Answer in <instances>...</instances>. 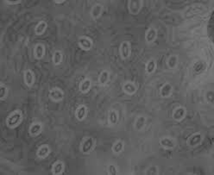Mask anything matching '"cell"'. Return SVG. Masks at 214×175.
I'll list each match as a JSON object with an SVG mask.
<instances>
[{
	"label": "cell",
	"instance_id": "obj_9",
	"mask_svg": "<svg viewBox=\"0 0 214 175\" xmlns=\"http://www.w3.org/2000/svg\"><path fill=\"white\" fill-rule=\"evenodd\" d=\"M173 87L172 85L170 84H165L162 85V87L161 88V91H160V94L162 96V98H167L169 97V95L171 94L172 92Z\"/></svg>",
	"mask_w": 214,
	"mask_h": 175
},
{
	"label": "cell",
	"instance_id": "obj_33",
	"mask_svg": "<svg viewBox=\"0 0 214 175\" xmlns=\"http://www.w3.org/2000/svg\"><path fill=\"white\" fill-rule=\"evenodd\" d=\"M7 4H18L20 3V1H16V2H10V1H7Z\"/></svg>",
	"mask_w": 214,
	"mask_h": 175
},
{
	"label": "cell",
	"instance_id": "obj_28",
	"mask_svg": "<svg viewBox=\"0 0 214 175\" xmlns=\"http://www.w3.org/2000/svg\"><path fill=\"white\" fill-rule=\"evenodd\" d=\"M177 63H178V59H177V57L175 55L171 56L169 59V60H168V66L170 68H174Z\"/></svg>",
	"mask_w": 214,
	"mask_h": 175
},
{
	"label": "cell",
	"instance_id": "obj_7",
	"mask_svg": "<svg viewBox=\"0 0 214 175\" xmlns=\"http://www.w3.org/2000/svg\"><path fill=\"white\" fill-rule=\"evenodd\" d=\"M201 141H202V136L200 134H195L188 139L187 143L191 147H194V146H197L198 144H200Z\"/></svg>",
	"mask_w": 214,
	"mask_h": 175
},
{
	"label": "cell",
	"instance_id": "obj_20",
	"mask_svg": "<svg viewBox=\"0 0 214 175\" xmlns=\"http://www.w3.org/2000/svg\"><path fill=\"white\" fill-rule=\"evenodd\" d=\"M124 91H125L127 94L132 95L136 92V86H135L134 85L131 84L130 82H128V83H125V84L124 85Z\"/></svg>",
	"mask_w": 214,
	"mask_h": 175
},
{
	"label": "cell",
	"instance_id": "obj_21",
	"mask_svg": "<svg viewBox=\"0 0 214 175\" xmlns=\"http://www.w3.org/2000/svg\"><path fill=\"white\" fill-rule=\"evenodd\" d=\"M44 52H45L44 47L42 45H41V44H39V45L36 46L35 49V57H36L37 59H41V58L43 57V55H44Z\"/></svg>",
	"mask_w": 214,
	"mask_h": 175
},
{
	"label": "cell",
	"instance_id": "obj_31",
	"mask_svg": "<svg viewBox=\"0 0 214 175\" xmlns=\"http://www.w3.org/2000/svg\"><path fill=\"white\" fill-rule=\"evenodd\" d=\"M7 95V88L4 87L3 85L0 86V98L3 99Z\"/></svg>",
	"mask_w": 214,
	"mask_h": 175
},
{
	"label": "cell",
	"instance_id": "obj_1",
	"mask_svg": "<svg viewBox=\"0 0 214 175\" xmlns=\"http://www.w3.org/2000/svg\"><path fill=\"white\" fill-rule=\"evenodd\" d=\"M21 121H22V114L19 111H16L10 115V116L7 118L6 123L7 125L10 128H14L18 125Z\"/></svg>",
	"mask_w": 214,
	"mask_h": 175
},
{
	"label": "cell",
	"instance_id": "obj_25",
	"mask_svg": "<svg viewBox=\"0 0 214 175\" xmlns=\"http://www.w3.org/2000/svg\"><path fill=\"white\" fill-rule=\"evenodd\" d=\"M62 60V54L60 51H55L53 55V61L55 65H59Z\"/></svg>",
	"mask_w": 214,
	"mask_h": 175
},
{
	"label": "cell",
	"instance_id": "obj_15",
	"mask_svg": "<svg viewBox=\"0 0 214 175\" xmlns=\"http://www.w3.org/2000/svg\"><path fill=\"white\" fill-rule=\"evenodd\" d=\"M156 38V30L154 28H150L146 33V41L148 43L154 42Z\"/></svg>",
	"mask_w": 214,
	"mask_h": 175
},
{
	"label": "cell",
	"instance_id": "obj_27",
	"mask_svg": "<svg viewBox=\"0 0 214 175\" xmlns=\"http://www.w3.org/2000/svg\"><path fill=\"white\" fill-rule=\"evenodd\" d=\"M108 79H109V73L107 71H104L102 74H100L99 76V84L100 85H104L108 81Z\"/></svg>",
	"mask_w": 214,
	"mask_h": 175
},
{
	"label": "cell",
	"instance_id": "obj_16",
	"mask_svg": "<svg viewBox=\"0 0 214 175\" xmlns=\"http://www.w3.org/2000/svg\"><path fill=\"white\" fill-rule=\"evenodd\" d=\"M46 28H47V23L41 21L36 25V27L35 28V33L37 35H40L44 33V31L46 30Z\"/></svg>",
	"mask_w": 214,
	"mask_h": 175
},
{
	"label": "cell",
	"instance_id": "obj_29",
	"mask_svg": "<svg viewBox=\"0 0 214 175\" xmlns=\"http://www.w3.org/2000/svg\"><path fill=\"white\" fill-rule=\"evenodd\" d=\"M200 72H202V71L205 70V68H206V65L203 63V62H198V63L196 64V66H195V67H194V72H196V73H200Z\"/></svg>",
	"mask_w": 214,
	"mask_h": 175
},
{
	"label": "cell",
	"instance_id": "obj_12",
	"mask_svg": "<svg viewBox=\"0 0 214 175\" xmlns=\"http://www.w3.org/2000/svg\"><path fill=\"white\" fill-rule=\"evenodd\" d=\"M103 11V7L101 4H97L93 8V10L91 11V15H92V18L93 19H97V18L99 17L101 15V12Z\"/></svg>",
	"mask_w": 214,
	"mask_h": 175
},
{
	"label": "cell",
	"instance_id": "obj_34",
	"mask_svg": "<svg viewBox=\"0 0 214 175\" xmlns=\"http://www.w3.org/2000/svg\"><path fill=\"white\" fill-rule=\"evenodd\" d=\"M55 3H57V4H62V3H65V1H55Z\"/></svg>",
	"mask_w": 214,
	"mask_h": 175
},
{
	"label": "cell",
	"instance_id": "obj_18",
	"mask_svg": "<svg viewBox=\"0 0 214 175\" xmlns=\"http://www.w3.org/2000/svg\"><path fill=\"white\" fill-rule=\"evenodd\" d=\"M41 130H42L41 124H40V123H34V124H32V126L29 129V133L32 136H37V135L41 133Z\"/></svg>",
	"mask_w": 214,
	"mask_h": 175
},
{
	"label": "cell",
	"instance_id": "obj_6",
	"mask_svg": "<svg viewBox=\"0 0 214 175\" xmlns=\"http://www.w3.org/2000/svg\"><path fill=\"white\" fill-rule=\"evenodd\" d=\"M186 115V111L185 109L182 107H179L174 110V111L173 113V117L174 119L176 121H180L184 118V116Z\"/></svg>",
	"mask_w": 214,
	"mask_h": 175
},
{
	"label": "cell",
	"instance_id": "obj_2",
	"mask_svg": "<svg viewBox=\"0 0 214 175\" xmlns=\"http://www.w3.org/2000/svg\"><path fill=\"white\" fill-rule=\"evenodd\" d=\"M94 147V140L92 137H87L83 141L82 145H81V150L83 153H89L93 150Z\"/></svg>",
	"mask_w": 214,
	"mask_h": 175
},
{
	"label": "cell",
	"instance_id": "obj_30",
	"mask_svg": "<svg viewBox=\"0 0 214 175\" xmlns=\"http://www.w3.org/2000/svg\"><path fill=\"white\" fill-rule=\"evenodd\" d=\"M108 173L110 175L117 174V168H116V167L113 166V165H110V166L108 167Z\"/></svg>",
	"mask_w": 214,
	"mask_h": 175
},
{
	"label": "cell",
	"instance_id": "obj_14",
	"mask_svg": "<svg viewBox=\"0 0 214 175\" xmlns=\"http://www.w3.org/2000/svg\"><path fill=\"white\" fill-rule=\"evenodd\" d=\"M63 169H64L63 163L61 162V161H57V162L55 163V165L53 166V168H52V172H53V174H55V175L61 174L62 172H63Z\"/></svg>",
	"mask_w": 214,
	"mask_h": 175
},
{
	"label": "cell",
	"instance_id": "obj_23",
	"mask_svg": "<svg viewBox=\"0 0 214 175\" xmlns=\"http://www.w3.org/2000/svg\"><path fill=\"white\" fill-rule=\"evenodd\" d=\"M145 122H146L145 117H143V116H139L137 119H136V121L135 128L137 130H141L145 125Z\"/></svg>",
	"mask_w": 214,
	"mask_h": 175
},
{
	"label": "cell",
	"instance_id": "obj_13",
	"mask_svg": "<svg viewBox=\"0 0 214 175\" xmlns=\"http://www.w3.org/2000/svg\"><path fill=\"white\" fill-rule=\"evenodd\" d=\"M160 144H161L162 147H163L164 148H167V149H170V148H173L174 147V142L169 138H162V139H161Z\"/></svg>",
	"mask_w": 214,
	"mask_h": 175
},
{
	"label": "cell",
	"instance_id": "obj_8",
	"mask_svg": "<svg viewBox=\"0 0 214 175\" xmlns=\"http://www.w3.org/2000/svg\"><path fill=\"white\" fill-rule=\"evenodd\" d=\"M79 46H80L83 49H85V50H89V49H92V47H93V42H92V41H91L90 39L86 38V37H81V38H79Z\"/></svg>",
	"mask_w": 214,
	"mask_h": 175
},
{
	"label": "cell",
	"instance_id": "obj_17",
	"mask_svg": "<svg viewBox=\"0 0 214 175\" xmlns=\"http://www.w3.org/2000/svg\"><path fill=\"white\" fill-rule=\"evenodd\" d=\"M90 88H91V80L86 79V80H84L81 82V84L79 85V90L83 93H86L87 91H89Z\"/></svg>",
	"mask_w": 214,
	"mask_h": 175
},
{
	"label": "cell",
	"instance_id": "obj_5",
	"mask_svg": "<svg viewBox=\"0 0 214 175\" xmlns=\"http://www.w3.org/2000/svg\"><path fill=\"white\" fill-rule=\"evenodd\" d=\"M49 96H50V98H51L54 101L58 102L61 101L62 98H64V93H63V91H62L59 90L57 88H55V89H53V90L50 91Z\"/></svg>",
	"mask_w": 214,
	"mask_h": 175
},
{
	"label": "cell",
	"instance_id": "obj_19",
	"mask_svg": "<svg viewBox=\"0 0 214 175\" xmlns=\"http://www.w3.org/2000/svg\"><path fill=\"white\" fill-rule=\"evenodd\" d=\"M50 153V148L48 146H42L37 151V156L40 158H45Z\"/></svg>",
	"mask_w": 214,
	"mask_h": 175
},
{
	"label": "cell",
	"instance_id": "obj_3",
	"mask_svg": "<svg viewBox=\"0 0 214 175\" xmlns=\"http://www.w3.org/2000/svg\"><path fill=\"white\" fill-rule=\"evenodd\" d=\"M142 7V1H130L129 10L131 14H137Z\"/></svg>",
	"mask_w": 214,
	"mask_h": 175
},
{
	"label": "cell",
	"instance_id": "obj_11",
	"mask_svg": "<svg viewBox=\"0 0 214 175\" xmlns=\"http://www.w3.org/2000/svg\"><path fill=\"white\" fill-rule=\"evenodd\" d=\"M86 115V107L84 105H80L78 107V109L76 110V117L78 118V120L81 121L85 117Z\"/></svg>",
	"mask_w": 214,
	"mask_h": 175
},
{
	"label": "cell",
	"instance_id": "obj_26",
	"mask_svg": "<svg viewBox=\"0 0 214 175\" xmlns=\"http://www.w3.org/2000/svg\"><path fill=\"white\" fill-rule=\"evenodd\" d=\"M155 61L154 60H149L148 62V64H147V66H146V71H147V73H148V74H152L154 71H155Z\"/></svg>",
	"mask_w": 214,
	"mask_h": 175
},
{
	"label": "cell",
	"instance_id": "obj_10",
	"mask_svg": "<svg viewBox=\"0 0 214 175\" xmlns=\"http://www.w3.org/2000/svg\"><path fill=\"white\" fill-rule=\"evenodd\" d=\"M34 74L30 70H27L24 74V80L28 86H31L34 83Z\"/></svg>",
	"mask_w": 214,
	"mask_h": 175
},
{
	"label": "cell",
	"instance_id": "obj_22",
	"mask_svg": "<svg viewBox=\"0 0 214 175\" xmlns=\"http://www.w3.org/2000/svg\"><path fill=\"white\" fill-rule=\"evenodd\" d=\"M117 120H118V115H117V111H114V110L110 111L109 112V123L114 125V124L117 123Z\"/></svg>",
	"mask_w": 214,
	"mask_h": 175
},
{
	"label": "cell",
	"instance_id": "obj_4",
	"mask_svg": "<svg viewBox=\"0 0 214 175\" xmlns=\"http://www.w3.org/2000/svg\"><path fill=\"white\" fill-rule=\"evenodd\" d=\"M120 54L123 59H128L130 54H131V47L130 44L126 42H124L121 43L120 46Z\"/></svg>",
	"mask_w": 214,
	"mask_h": 175
},
{
	"label": "cell",
	"instance_id": "obj_32",
	"mask_svg": "<svg viewBox=\"0 0 214 175\" xmlns=\"http://www.w3.org/2000/svg\"><path fill=\"white\" fill-rule=\"evenodd\" d=\"M156 173H157V168L155 167H150L147 171V174H156Z\"/></svg>",
	"mask_w": 214,
	"mask_h": 175
},
{
	"label": "cell",
	"instance_id": "obj_24",
	"mask_svg": "<svg viewBox=\"0 0 214 175\" xmlns=\"http://www.w3.org/2000/svg\"><path fill=\"white\" fill-rule=\"evenodd\" d=\"M123 148H124V143L122 142H120V141H118V142H117L113 145L112 151H113V153H115V154H119L120 152H122Z\"/></svg>",
	"mask_w": 214,
	"mask_h": 175
}]
</instances>
